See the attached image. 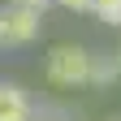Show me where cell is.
<instances>
[{
    "label": "cell",
    "mask_w": 121,
    "mask_h": 121,
    "mask_svg": "<svg viewBox=\"0 0 121 121\" xmlns=\"http://www.w3.org/2000/svg\"><path fill=\"white\" fill-rule=\"evenodd\" d=\"M91 65H95V60H91L82 48H56L52 56H48V78L52 82H60V86H78V82H86L91 78Z\"/></svg>",
    "instance_id": "6da1fadb"
},
{
    "label": "cell",
    "mask_w": 121,
    "mask_h": 121,
    "mask_svg": "<svg viewBox=\"0 0 121 121\" xmlns=\"http://www.w3.org/2000/svg\"><path fill=\"white\" fill-rule=\"evenodd\" d=\"M0 35H4V43H30V39L39 35V9H30V4L4 9V17H0Z\"/></svg>",
    "instance_id": "7a4b0ae2"
},
{
    "label": "cell",
    "mask_w": 121,
    "mask_h": 121,
    "mask_svg": "<svg viewBox=\"0 0 121 121\" xmlns=\"http://www.w3.org/2000/svg\"><path fill=\"white\" fill-rule=\"evenodd\" d=\"M0 121H30V99L13 82H0Z\"/></svg>",
    "instance_id": "3957f363"
},
{
    "label": "cell",
    "mask_w": 121,
    "mask_h": 121,
    "mask_svg": "<svg viewBox=\"0 0 121 121\" xmlns=\"http://www.w3.org/2000/svg\"><path fill=\"white\" fill-rule=\"evenodd\" d=\"M91 9L99 13V22H108V26H121V0H91Z\"/></svg>",
    "instance_id": "277c9868"
},
{
    "label": "cell",
    "mask_w": 121,
    "mask_h": 121,
    "mask_svg": "<svg viewBox=\"0 0 121 121\" xmlns=\"http://www.w3.org/2000/svg\"><path fill=\"white\" fill-rule=\"evenodd\" d=\"M65 9H91V0H60Z\"/></svg>",
    "instance_id": "5b68a950"
},
{
    "label": "cell",
    "mask_w": 121,
    "mask_h": 121,
    "mask_svg": "<svg viewBox=\"0 0 121 121\" xmlns=\"http://www.w3.org/2000/svg\"><path fill=\"white\" fill-rule=\"evenodd\" d=\"M17 4H30V9H43L48 0H17Z\"/></svg>",
    "instance_id": "8992f818"
},
{
    "label": "cell",
    "mask_w": 121,
    "mask_h": 121,
    "mask_svg": "<svg viewBox=\"0 0 121 121\" xmlns=\"http://www.w3.org/2000/svg\"><path fill=\"white\" fill-rule=\"evenodd\" d=\"M0 43H4V35H0Z\"/></svg>",
    "instance_id": "52a82bcc"
}]
</instances>
